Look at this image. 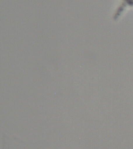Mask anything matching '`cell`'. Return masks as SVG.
I'll list each match as a JSON object with an SVG mask.
<instances>
[]
</instances>
